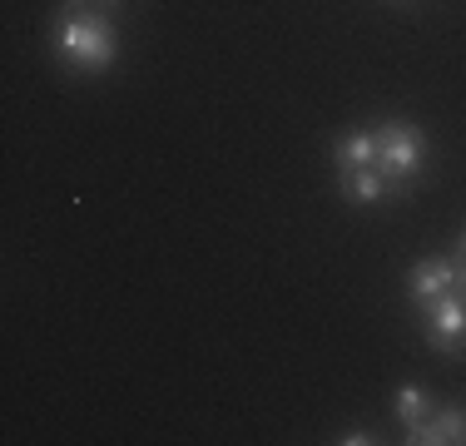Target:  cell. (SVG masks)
<instances>
[{
    "mask_svg": "<svg viewBox=\"0 0 466 446\" xmlns=\"http://www.w3.org/2000/svg\"><path fill=\"white\" fill-rule=\"evenodd\" d=\"M407 441H417V446H447V441H466V411L461 407H441V411H431L427 421L412 431Z\"/></svg>",
    "mask_w": 466,
    "mask_h": 446,
    "instance_id": "cell-5",
    "label": "cell"
},
{
    "mask_svg": "<svg viewBox=\"0 0 466 446\" xmlns=\"http://www.w3.org/2000/svg\"><path fill=\"white\" fill-rule=\"evenodd\" d=\"M457 278H461V268L451 263V258H421L412 268V298H417V303H431V298L451 293V288H457Z\"/></svg>",
    "mask_w": 466,
    "mask_h": 446,
    "instance_id": "cell-4",
    "label": "cell"
},
{
    "mask_svg": "<svg viewBox=\"0 0 466 446\" xmlns=\"http://www.w3.org/2000/svg\"><path fill=\"white\" fill-rule=\"evenodd\" d=\"M427 332H431V342H437L441 352H451L466 338V303L457 293H441V298L427 303Z\"/></svg>",
    "mask_w": 466,
    "mask_h": 446,
    "instance_id": "cell-3",
    "label": "cell"
},
{
    "mask_svg": "<svg viewBox=\"0 0 466 446\" xmlns=\"http://www.w3.org/2000/svg\"><path fill=\"white\" fill-rule=\"evenodd\" d=\"M461 248H466V238H461Z\"/></svg>",
    "mask_w": 466,
    "mask_h": 446,
    "instance_id": "cell-10",
    "label": "cell"
},
{
    "mask_svg": "<svg viewBox=\"0 0 466 446\" xmlns=\"http://www.w3.org/2000/svg\"><path fill=\"white\" fill-rule=\"evenodd\" d=\"M342 194L352 198V204H377V198L387 194V178L377 169H358V174H342Z\"/></svg>",
    "mask_w": 466,
    "mask_h": 446,
    "instance_id": "cell-7",
    "label": "cell"
},
{
    "mask_svg": "<svg viewBox=\"0 0 466 446\" xmlns=\"http://www.w3.org/2000/svg\"><path fill=\"white\" fill-rule=\"evenodd\" d=\"M397 417H402L407 437H412V431L421 427V421L431 417V401H427V392H421V387H412V382H407L402 392H397Z\"/></svg>",
    "mask_w": 466,
    "mask_h": 446,
    "instance_id": "cell-8",
    "label": "cell"
},
{
    "mask_svg": "<svg viewBox=\"0 0 466 446\" xmlns=\"http://www.w3.org/2000/svg\"><path fill=\"white\" fill-rule=\"evenodd\" d=\"M372 139H377V174L387 178V188H407L421 174V154H427L421 129L392 119V125L372 129Z\"/></svg>",
    "mask_w": 466,
    "mask_h": 446,
    "instance_id": "cell-2",
    "label": "cell"
},
{
    "mask_svg": "<svg viewBox=\"0 0 466 446\" xmlns=\"http://www.w3.org/2000/svg\"><path fill=\"white\" fill-rule=\"evenodd\" d=\"M338 169L342 174L377 169V139H372V129H358V134H348V139H338Z\"/></svg>",
    "mask_w": 466,
    "mask_h": 446,
    "instance_id": "cell-6",
    "label": "cell"
},
{
    "mask_svg": "<svg viewBox=\"0 0 466 446\" xmlns=\"http://www.w3.org/2000/svg\"><path fill=\"white\" fill-rule=\"evenodd\" d=\"M338 441H342V446H368L372 437H368V431H348V437H338Z\"/></svg>",
    "mask_w": 466,
    "mask_h": 446,
    "instance_id": "cell-9",
    "label": "cell"
},
{
    "mask_svg": "<svg viewBox=\"0 0 466 446\" xmlns=\"http://www.w3.org/2000/svg\"><path fill=\"white\" fill-rule=\"evenodd\" d=\"M119 55L115 25L99 10H90V0H65V20H60V60L75 70H109Z\"/></svg>",
    "mask_w": 466,
    "mask_h": 446,
    "instance_id": "cell-1",
    "label": "cell"
}]
</instances>
